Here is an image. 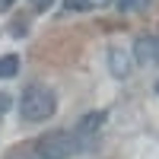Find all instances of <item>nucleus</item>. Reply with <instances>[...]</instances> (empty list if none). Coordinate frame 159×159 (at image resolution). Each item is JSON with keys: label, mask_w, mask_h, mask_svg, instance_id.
Segmentation results:
<instances>
[{"label": "nucleus", "mask_w": 159, "mask_h": 159, "mask_svg": "<svg viewBox=\"0 0 159 159\" xmlns=\"http://www.w3.org/2000/svg\"><path fill=\"white\" fill-rule=\"evenodd\" d=\"M54 111H57V96H54V89H51V86L32 83L29 89L22 92V99H19V115H22V121L42 124V121H48V118H54Z\"/></svg>", "instance_id": "nucleus-1"}, {"label": "nucleus", "mask_w": 159, "mask_h": 159, "mask_svg": "<svg viewBox=\"0 0 159 159\" xmlns=\"http://www.w3.org/2000/svg\"><path fill=\"white\" fill-rule=\"evenodd\" d=\"M80 150H83V143L76 140L73 130H51L35 143V153L42 159H73Z\"/></svg>", "instance_id": "nucleus-2"}, {"label": "nucleus", "mask_w": 159, "mask_h": 159, "mask_svg": "<svg viewBox=\"0 0 159 159\" xmlns=\"http://www.w3.org/2000/svg\"><path fill=\"white\" fill-rule=\"evenodd\" d=\"M156 57H159V42H156L153 35H143V38L134 42V61L140 64V67L156 64Z\"/></svg>", "instance_id": "nucleus-3"}, {"label": "nucleus", "mask_w": 159, "mask_h": 159, "mask_svg": "<svg viewBox=\"0 0 159 159\" xmlns=\"http://www.w3.org/2000/svg\"><path fill=\"white\" fill-rule=\"evenodd\" d=\"M102 121H105V111H96V115H86V118H80V124H76V130H73V134H76V140L86 147V143H89V137H92V134H99Z\"/></svg>", "instance_id": "nucleus-4"}, {"label": "nucleus", "mask_w": 159, "mask_h": 159, "mask_svg": "<svg viewBox=\"0 0 159 159\" xmlns=\"http://www.w3.org/2000/svg\"><path fill=\"white\" fill-rule=\"evenodd\" d=\"M108 57H111L108 64H111V73H115V76H127V73H130V64H127V54H124L121 48H111V54H108Z\"/></svg>", "instance_id": "nucleus-5"}, {"label": "nucleus", "mask_w": 159, "mask_h": 159, "mask_svg": "<svg viewBox=\"0 0 159 159\" xmlns=\"http://www.w3.org/2000/svg\"><path fill=\"white\" fill-rule=\"evenodd\" d=\"M19 73V57L16 54H3L0 57V80H13Z\"/></svg>", "instance_id": "nucleus-6"}, {"label": "nucleus", "mask_w": 159, "mask_h": 159, "mask_svg": "<svg viewBox=\"0 0 159 159\" xmlns=\"http://www.w3.org/2000/svg\"><path fill=\"white\" fill-rule=\"evenodd\" d=\"M147 7H150V0H118V10H124V13H137Z\"/></svg>", "instance_id": "nucleus-7"}, {"label": "nucleus", "mask_w": 159, "mask_h": 159, "mask_svg": "<svg viewBox=\"0 0 159 159\" xmlns=\"http://www.w3.org/2000/svg\"><path fill=\"white\" fill-rule=\"evenodd\" d=\"M64 7L73 10V13H83V10H89V7H92V0H64Z\"/></svg>", "instance_id": "nucleus-8"}, {"label": "nucleus", "mask_w": 159, "mask_h": 159, "mask_svg": "<svg viewBox=\"0 0 159 159\" xmlns=\"http://www.w3.org/2000/svg\"><path fill=\"white\" fill-rule=\"evenodd\" d=\"M51 3H54V0H32V7H35L38 13H45V10H48Z\"/></svg>", "instance_id": "nucleus-9"}, {"label": "nucleus", "mask_w": 159, "mask_h": 159, "mask_svg": "<svg viewBox=\"0 0 159 159\" xmlns=\"http://www.w3.org/2000/svg\"><path fill=\"white\" fill-rule=\"evenodd\" d=\"M13 3H16V0H0V13H3V10H10Z\"/></svg>", "instance_id": "nucleus-10"}, {"label": "nucleus", "mask_w": 159, "mask_h": 159, "mask_svg": "<svg viewBox=\"0 0 159 159\" xmlns=\"http://www.w3.org/2000/svg\"><path fill=\"white\" fill-rule=\"evenodd\" d=\"M32 159H42V156H38V153H35V156H32Z\"/></svg>", "instance_id": "nucleus-11"}, {"label": "nucleus", "mask_w": 159, "mask_h": 159, "mask_svg": "<svg viewBox=\"0 0 159 159\" xmlns=\"http://www.w3.org/2000/svg\"><path fill=\"white\" fill-rule=\"evenodd\" d=\"M156 92H159V83H156Z\"/></svg>", "instance_id": "nucleus-12"}]
</instances>
